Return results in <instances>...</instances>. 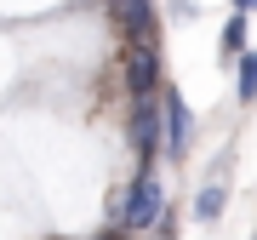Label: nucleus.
I'll use <instances>...</instances> for the list:
<instances>
[{"label": "nucleus", "mask_w": 257, "mask_h": 240, "mask_svg": "<svg viewBox=\"0 0 257 240\" xmlns=\"http://www.w3.org/2000/svg\"><path fill=\"white\" fill-rule=\"evenodd\" d=\"M166 217V189H160V177L155 172H138L126 183V194L114 200V223L126 234H138V229H155V223Z\"/></svg>", "instance_id": "nucleus-1"}, {"label": "nucleus", "mask_w": 257, "mask_h": 240, "mask_svg": "<svg viewBox=\"0 0 257 240\" xmlns=\"http://www.w3.org/2000/svg\"><path fill=\"white\" fill-rule=\"evenodd\" d=\"M132 149L149 160V155H160L166 149V103H155V97H138V109H132Z\"/></svg>", "instance_id": "nucleus-2"}, {"label": "nucleus", "mask_w": 257, "mask_h": 240, "mask_svg": "<svg viewBox=\"0 0 257 240\" xmlns=\"http://www.w3.org/2000/svg\"><path fill=\"white\" fill-rule=\"evenodd\" d=\"M109 12L132 46H155V0H109Z\"/></svg>", "instance_id": "nucleus-3"}, {"label": "nucleus", "mask_w": 257, "mask_h": 240, "mask_svg": "<svg viewBox=\"0 0 257 240\" xmlns=\"http://www.w3.org/2000/svg\"><path fill=\"white\" fill-rule=\"evenodd\" d=\"M126 86L138 97L160 92V57H155V46H126Z\"/></svg>", "instance_id": "nucleus-4"}, {"label": "nucleus", "mask_w": 257, "mask_h": 240, "mask_svg": "<svg viewBox=\"0 0 257 240\" xmlns=\"http://www.w3.org/2000/svg\"><path fill=\"white\" fill-rule=\"evenodd\" d=\"M166 149L172 155H189V138H194V114H189V103L177 97V92H166Z\"/></svg>", "instance_id": "nucleus-5"}, {"label": "nucleus", "mask_w": 257, "mask_h": 240, "mask_svg": "<svg viewBox=\"0 0 257 240\" xmlns=\"http://www.w3.org/2000/svg\"><path fill=\"white\" fill-rule=\"evenodd\" d=\"M223 63H234V57H246V18H240V12H234V18L229 23H223Z\"/></svg>", "instance_id": "nucleus-6"}, {"label": "nucleus", "mask_w": 257, "mask_h": 240, "mask_svg": "<svg viewBox=\"0 0 257 240\" xmlns=\"http://www.w3.org/2000/svg\"><path fill=\"white\" fill-rule=\"evenodd\" d=\"M194 217H200V223L223 217V183H206V189H200V200H194Z\"/></svg>", "instance_id": "nucleus-7"}, {"label": "nucleus", "mask_w": 257, "mask_h": 240, "mask_svg": "<svg viewBox=\"0 0 257 240\" xmlns=\"http://www.w3.org/2000/svg\"><path fill=\"white\" fill-rule=\"evenodd\" d=\"M240 97H257V52L240 57Z\"/></svg>", "instance_id": "nucleus-8"}, {"label": "nucleus", "mask_w": 257, "mask_h": 240, "mask_svg": "<svg viewBox=\"0 0 257 240\" xmlns=\"http://www.w3.org/2000/svg\"><path fill=\"white\" fill-rule=\"evenodd\" d=\"M97 240H132V234L126 229H109V234H97Z\"/></svg>", "instance_id": "nucleus-9"}, {"label": "nucleus", "mask_w": 257, "mask_h": 240, "mask_svg": "<svg viewBox=\"0 0 257 240\" xmlns=\"http://www.w3.org/2000/svg\"><path fill=\"white\" fill-rule=\"evenodd\" d=\"M251 6H257V0H234V12H240V18H246V12H251Z\"/></svg>", "instance_id": "nucleus-10"}]
</instances>
